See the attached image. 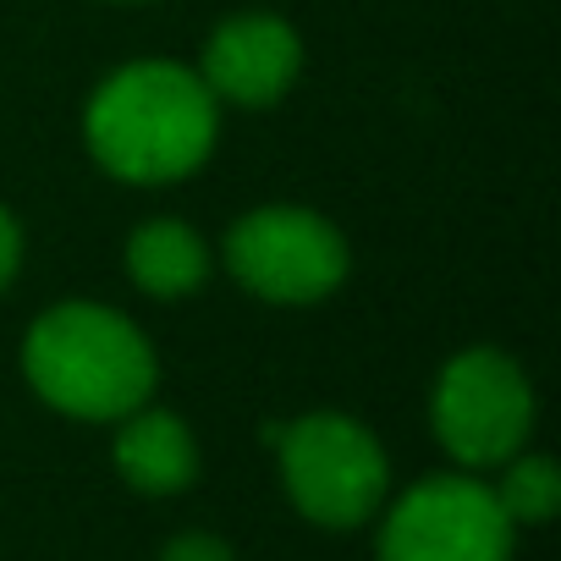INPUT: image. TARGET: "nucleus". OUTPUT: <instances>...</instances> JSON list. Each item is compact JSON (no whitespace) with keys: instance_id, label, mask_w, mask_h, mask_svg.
Segmentation results:
<instances>
[{"instance_id":"nucleus-1","label":"nucleus","mask_w":561,"mask_h":561,"mask_svg":"<svg viewBox=\"0 0 561 561\" xmlns=\"http://www.w3.org/2000/svg\"><path fill=\"white\" fill-rule=\"evenodd\" d=\"M89 154L105 176L133 187H165L193 176L220 138V100L193 67L127 61L105 72L83 111Z\"/></svg>"},{"instance_id":"nucleus-2","label":"nucleus","mask_w":561,"mask_h":561,"mask_svg":"<svg viewBox=\"0 0 561 561\" xmlns=\"http://www.w3.org/2000/svg\"><path fill=\"white\" fill-rule=\"evenodd\" d=\"M23 375L34 397L50 402L56 413L116 424L154 397L160 364H154L149 336L127 314L94 298H67V304H50L28 325Z\"/></svg>"},{"instance_id":"nucleus-3","label":"nucleus","mask_w":561,"mask_h":561,"mask_svg":"<svg viewBox=\"0 0 561 561\" xmlns=\"http://www.w3.org/2000/svg\"><path fill=\"white\" fill-rule=\"evenodd\" d=\"M280 457L287 501L320 528H358L380 512L391 490V462L375 430L347 413H304L287 430H270Z\"/></svg>"},{"instance_id":"nucleus-4","label":"nucleus","mask_w":561,"mask_h":561,"mask_svg":"<svg viewBox=\"0 0 561 561\" xmlns=\"http://www.w3.org/2000/svg\"><path fill=\"white\" fill-rule=\"evenodd\" d=\"M237 287L275 304V309H304L331 298L347 280V237L309 204H259L237 215L220 248Z\"/></svg>"},{"instance_id":"nucleus-5","label":"nucleus","mask_w":561,"mask_h":561,"mask_svg":"<svg viewBox=\"0 0 561 561\" xmlns=\"http://www.w3.org/2000/svg\"><path fill=\"white\" fill-rule=\"evenodd\" d=\"M430 424L462 468H501L534 430V386L501 347H462L435 380Z\"/></svg>"},{"instance_id":"nucleus-6","label":"nucleus","mask_w":561,"mask_h":561,"mask_svg":"<svg viewBox=\"0 0 561 561\" xmlns=\"http://www.w3.org/2000/svg\"><path fill=\"white\" fill-rule=\"evenodd\" d=\"M375 561H512V523L473 473H430L386 512Z\"/></svg>"},{"instance_id":"nucleus-7","label":"nucleus","mask_w":561,"mask_h":561,"mask_svg":"<svg viewBox=\"0 0 561 561\" xmlns=\"http://www.w3.org/2000/svg\"><path fill=\"white\" fill-rule=\"evenodd\" d=\"M298 67H304V39L287 18L237 12L204 39V56L193 72L204 78V89L215 100L259 111V105H275L298 83Z\"/></svg>"},{"instance_id":"nucleus-8","label":"nucleus","mask_w":561,"mask_h":561,"mask_svg":"<svg viewBox=\"0 0 561 561\" xmlns=\"http://www.w3.org/2000/svg\"><path fill=\"white\" fill-rule=\"evenodd\" d=\"M116 473L138 490V495H182L198 479V440L193 430L165 413V408H133L127 419H116Z\"/></svg>"},{"instance_id":"nucleus-9","label":"nucleus","mask_w":561,"mask_h":561,"mask_svg":"<svg viewBox=\"0 0 561 561\" xmlns=\"http://www.w3.org/2000/svg\"><path fill=\"white\" fill-rule=\"evenodd\" d=\"M209 264H215L209 242L187 220H144L127 237V275H133V287L160 298V304L193 298L209 280Z\"/></svg>"},{"instance_id":"nucleus-10","label":"nucleus","mask_w":561,"mask_h":561,"mask_svg":"<svg viewBox=\"0 0 561 561\" xmlns=\"http://www.w3.org/2000/svg\"><path fill=\"white\" fill-rule=\"evenodd\" d=\"M495 490V501H501V512H506V523L517 528H534V523H550L556 512H561V468L550 462V457H506L501 462V479L490 484Z\"/></svg>"},{"instance_id":"nucleus-11","label":"nucleus","mask_w":561,"mask_h":561,"mask_svg":"<svg viewBox=\"0 0 561 561\" xmlns=\"http://www.w3.org/2000/svg\"><path fill=\"white\" fill-rule=\"evenodd\" d=\"M160 561H237V556H231V545L220 534H176L160 550Z\"/></svg>"},{"instance_id":"nucleus-12","label":"nucleus","mask_w":561,"mask_h":561,"mask_svg":"<svg viewBox=\"0 0 561 561\" xmlns=\"http://www.w3.org/2000/svg\"><path fill=\"white\" fill-rule=\"evenodd\" d=\"M18 264H23V226L7 204H0V293L18 280Z\"/></svg>"}]
</instances>
